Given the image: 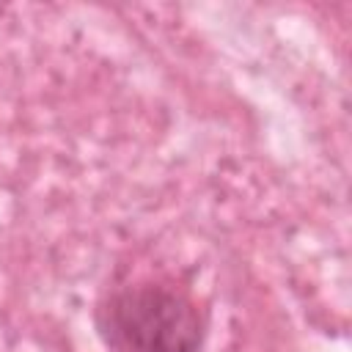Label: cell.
Returning a JSON list of instances; mask_svg holds the SVG:
<instances>
[{"instance_id": "6da1fadb", "label": "cell", "mask_w": 352, "mask_h": 352, "mask_svg": "<svg viewBox=\"0 0 352 352\" xmlns=\"http://www.w3.org/2000/svg\"><path fill=\"white\" fill-rule=\"evenodd\" d=\"M104 327L126 352H195L204 338L195 302L182 289L154 280L110 294Z\"/></svg>"}]
</instances>
